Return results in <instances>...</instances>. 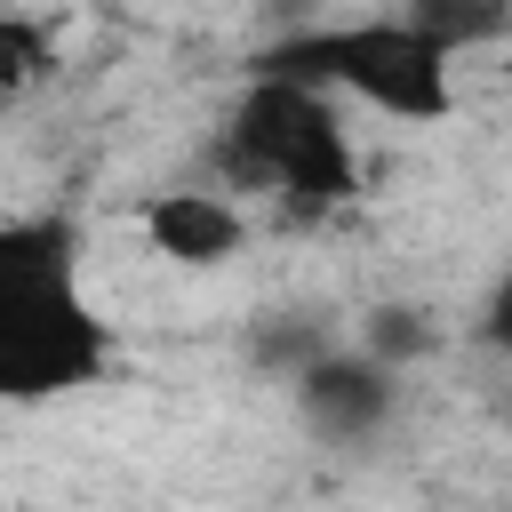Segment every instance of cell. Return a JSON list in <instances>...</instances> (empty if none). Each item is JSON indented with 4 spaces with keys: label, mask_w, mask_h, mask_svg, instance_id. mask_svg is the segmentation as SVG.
<instances>
[{
    "label": "cell",
    "mask_w": 512,
    "mask_h": 512,
    "mask_svg": "<svg viewBox=\"0 0 512 512\" xmlns=\"http://www.w3.org/2000/svg\"><path fill=\"white\" fill-rule=\"evenodd\" d=\"M504 88H512V40H504Z\"/></svg>",
    "instance_id": "8fae6325"
},
{
    "label": "cell",
    "mask_w": 512,
    "mask_h": 512,
    "mask_svg": "<svg viewBox=\"0 0 512 512\" xmlns=\"http://www.w3.org/2000/svg\"><path fill=\"white\" fill-rule=\"evenodd\" d=\"M424 344H432V328H424V312H408V304H384V312H368V328H360V352L384 360V368H408Z\"/></svg>",
    "instance_id": "ba28073f"
},
{
    "label": "cell",
    "mask_w": 512,
    "mask_h": 512,
    "mask_svg": "<svg viewBox=\"0 0 512 512\" xmlns=\"http://www.w3.org/2000/svg\"><path fill=\"white\" fill-rule=\"evenodd\" d=\"M112 360V328L80 288L72 224L16 216L0 224V400H56L96 384Z\"/></svg>",
    "instance_id": "6da1fadb"
},
{
    "label": "cell",
    "mask_w": 512,
    "mask_h": 512,
    "mask_svg": "<svg viewBox=\"0 0 512 512\" xmlns=\"http://www.w3.org/2000/svg\"><path fill=\"white\" fill-rule=\"evenodd\" d=\"M480 336H488V344H496V352L512 360V264H504V280L488 288V312H480Z\"/></svg>",
    "instance_id": "9c48e42d"
},
{
    "label": "cell",
    "mask_w": 512,
    "mask_h": 512,
    "mask_svg": "<svg viewBox=\"0 0 512 512\" xmlns=\"http://www.w3.org/2000/svg\"><path fill=\"white\" fill-rule=\"evenodd\" d=\"M56 72V32L24 8H0V96L16 104L24 88H40Z\"/></svg>",
    "instance_id": "52a82bcc"
},
{
    "label": "cell",
    "mask_w": 512,
    "mask_h": 512,
    "mask_svg": "<svg viewBox=\"0 0 512 512\" xmlns=\"http://www.w3.org/2000/svg\"><path fill=\"white\" fill-rule=\"evenodd\" d=\"M288 392H296V416H304L320 440L360 448V440H376V432L392 424V408H400V368L368 360L360 344H328Z\"/></svg>",
    "instance_id": "277c9868"
},
{
    "label": "cell",
    "mask_w": 512,
    "mask_h": 512,
    "mask_svg": "<svg viewBox=\"0 0 512 512\" xmlns=\"http://www.w3.org/2000/svg\"><path fill=\"white\" fill-rule=\"evenodd\" d=\"M216 176L224 192H256L288 216H328L360 192V152L328 88L248 72L216 120Z\"/></svg>",
    "instance_id": "7a4b0ae2"
},
{
    "label": "cell",
    "mask_w": 512,
    "mask_h": 512,
    "mask_svg": "<svg viewBox=\"0 0 512 512\" xmlns=\"http://www.w3.org/2000/svg\"><path fill=\"white\" fill-rule=\"evenodd\" d=\"M256 8H264L280 32H312V24L328 16V0H256Z\"/></svg>",
    "instance_id": "30bf717a"
},
{
    "label": "cell",
    "mask_w": 512,
    "mask_h": 512,
    "mask_svg": "<svg viewBox=\"0 0 512 512\" xmlns=\"http://www.w3.org/2000/svg\"><path fill=\"white\" fill-rule=\"evenodd\" d=\"M248 72L264 80H304V88H328V96H360L392 120H448L456 104V80H448V56L408 32L400 16H360V24H312V32H280Z\"/></svg>",
    "instance_id": "3957f363"
},
{
    "label": "cell",
    "mask_w": 512,
    "mask_h": 512,
    "mask_svg": "<svg viewBox=\"0 0 512 512\" xmlns=\"http://www.w3.org/2000/svg\"><path fill=\"white\" fill-rule=\"evenodd\" d=\"M408 32H424L440 56H464V48H504L512 40V0H408L400 8Z\"/></svg>",
    "instance_id": "8992f818"
},
{
    "label": "cell",
    "mask_w": 512,
    "mask_h": 512,
    "mask_svg": "<svg viewBox=\"0 0 512 512\" xmlns=\"http://www.w3.org/2000/svg\"><path fill=\"white\" fill-rule=\"evenodd\" d=\"M0 112H8V96H0Z\"/></svg>",
    "instance_id": "7c38bea8"
},
{
    "label": "cell",
    "mask_w": 512,
    "mask_h": 512,
    "mask_svg": "<svg viewBox=\"0 0 512 512\" xmlns=\"http://www.w3.org/2000/svg\"><path fill=\"white\" fill-rule=\"evenodd\" d=\"M136 224H144V248L168 256V264H184V272H216V264H232L240 240H248V216H240L224 192H200V184L152 192V200L136 208Z\"/></svg>",
    "instance_id": "5b68a950"
}]
</instances>
